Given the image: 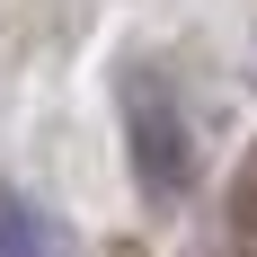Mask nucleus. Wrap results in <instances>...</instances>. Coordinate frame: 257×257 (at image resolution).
I'll list each match as a JSON object with an SVG mask.
<instances>
[{
	"instance_id": "obj_1",
	"label": "nucleus",
	"mask_w": 257,
	"mask_h": 257,
	"mask_svg": "<svg viewBox=\"0 0 257 257\" xmlns=\"http://www.w3.org/2000/svg\"><path fill=\"white\" fill-rule=\"evenodd\" d=\"M124 133H133V178H142V195L151 204H169V195H186V124L178 106H169V89H151V80L133 71L124 80Z\"/></svg>"
},
{
	"instance_id": "obj_2",
	"label": "nucleus",
	"mask_w": 257,
	"mask_h": 257,
	"mask_svg": "<svg viewBox=\"0 0 257 257\" xmlns=\"http://www.w3.org/2000/svg\"><path fill=\"white\" fill-rule=\"evenodd\" d=\"M0 257H45V213L0 186Z\"/></svg>"
}]
</instances>
